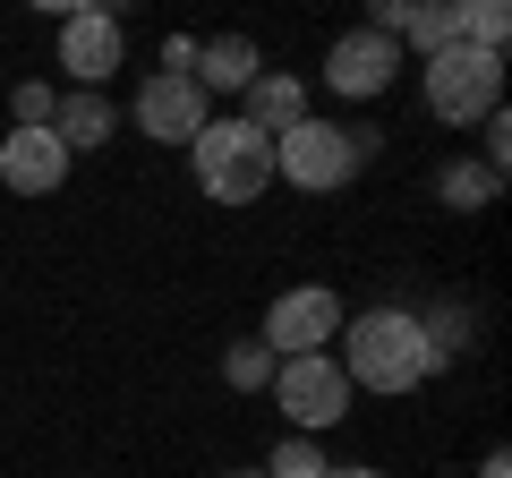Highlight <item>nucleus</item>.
Wrapping results in <instances>:
<instances>
[{
  "label": "nucleus",
  "mask_w": 512,
  "mask_h": 478,
  "mask_svg": "<svg viewBox=\"0 0 512 478\" xmlns=\"http://www.w3.org/2000/svg\"><path fill=\"white\" fill-rule=\"evenodd\" d=\"M188 163H197V188L214 205H256L274 188V146H265L248 120H205V137L188 146Z\"/></svg>",
  "instance_id": "f03ea898"
},
{
  "label": "nucleus",
  "mask_w": 512,
  "mask_h": 478,
  "mask_svg": "<svg viewBox=\"0 0 512 478\" xmlns=\"http://www.w3.org/2000/svg\"><path fill=\"white\" fill-rule=\"evenodd\" d=\"M325 342H342V299H333L325 282L282 291L274 308H265V350H274V359H316Z\"/></svg>",
  "instance_id": "423d86ee"
},
{
  "label": "nucleus",
  "mask_w": 512,
  "mask_h": 478,
  "mask_svg": "<svg viewBox=\"0 0 512 478\" xmlns=\"http://www.w3.org/2000/svg\"><path fill=\"white\" fill-rule=\"evenodd\" d=\"M69 180V146L52 129H9L0 137V188H18V197H52Z\"/></svg>",
  "instance_id": "9d476101"
},
{
  "label": "nucleus",
  "mask_w": 512,
  "mask_h": 478,
  "mask_svg": "<svg viewBox=\"0 0 512 478\" xmlns=\"http://www.w3.org/2000/svg\"><path fill=\"white\" fill-rule=\"evenodd\" d=\"M478 478H512V461H504V453H487V461H478Z\"/></svg>",
  "instance_id": "6ab92c4d"
},
{
  "label": "nucleus",
  "mask_w": 512,
  "mask_h": 478,
  "mask_svg": "<svg viewBox=\"0 0 512 478\" xmlns=\"http://www.w3.org/2000/svg\"><path fill=\"white\" fill-rule=\"evenodd\" d=\"M274 402L291 419V436H316V427H342L350 419V376L333 368V350L316 359H282L274 368Z\"/></svg>",
  "instance_id": "39448f33"
},
{
  "label": "nucleus",
  "mask_w": 512,
  "mask_h": 478,
  "mask_svg": "<svg viewBox=\"0 0 512 478\" xmlns=\"http://www.w3.org/2000/svg\"><path fill=\"white\" fill-rule=\"evenodd\" d=\"M367 137L376 129H333V120H299L291 137H274V180L308 188V197H333V188H350V171L367 163Z\"/></svg>",
  "instance_id": "7ed1b4c3"
},
{
  "label": "nucleus",
  "mask_w": 512,
  "mask_h": 478,
  "mask_svg": "<svg viewBox=\"0 0 512 478\" xmlns=\"http://www.w3.org/2000/svg\"><path fill=\"white\" fill-rule=\"evenodd\" d=\"M444 205H461V214H478V205H487L495 197V171H470V163H453V171H444Z\"/></svg>",
  "instance_id": "f3484780"
},
{
  "label": "nucleus",
  "mask_w": 512,
  "mask_h": 478,
  "mask_svg": "<svg viewBox=\"0 0 512 478\" xmlns=\"http://www.w3.org/2000/svg\"><path fill=\"white\" fill-rule=\"evenodd\" d=\"M333 461L316 453V436H282L274 453H265V478H325Z\"/></svg>",
  "instance_id": "dca6fc26"
},
{
  "label": "nucleus",
  "mask_w": 512,
  "mask_h": 478,
  "mask_svg": "<svg viewBox=\"0 0 512 478\" xmlns=\"http://www.w3.org/2000/svg\"><path fill=\"white\" fill-rule=\"evenodd\" d=\"M52 137L69 146V163H77V154H94V146L111 137V103H103V94H60V111H52Z\"/></svg>",
  "instance_id": "ddd939ff"
},
{
  "label": "nucleus",
  "mask_w": 512,
  "mask_h": 478,
  "mask_svg": "<svg viewBox=\"0 0 512 478\" xmlns=\"http://www.w3.org/2000/svg\"><path fill=\"white\" fill-rule=\"evenodd\" d=\"M274 368H282V359L265 342H231V350H222V385H231V393H265Z\"/></svg>",
  "instance_id": "2eb2a0df"
},
{
  "label": "nucleus",
  "mask_w": 512,
  "mask_h": 478,
  "mask_svg": "<svg viewBox=\"0 0 512 478\" xmlns=\"http://www.w3.org/2000/svg\"><path fill=\"white\" fill-rule=\"evenodd\" d=\"M128 111H137V137H154V146H197L205 120H214V111H205V86L197 77H171V69H154Z\"/></svg>",
  "instance_id": "0eeeda50"
},
{
  "label": "nucleus",
  "mask_w": 512,
  "mask_h": 478,
  "mask_svg": "<svg viewBox=\"0 0 512 478\" xmlns=\"http://www.w3.org/2000/svg\"><path fill=\"white\" fill-rule=\"evenodd\" d=\"M393 43H419L427 60H436V52H453V43H461V0H436V9H410Z\"/></svg>",
  "instance_id": "4468645a"
},
{
  "label": "nucleus",
  "mask_w": 512,
  "mask_h": 478,
  "mask_svg": "<svg viewBox=\"0 0 512 478\" xmlns=\"http://www.w3.org/2000/svg\"><path fill=\"white\" fill-rule=\"evenodd\" d=\"M256 77H265V52H256L248 35H214V43H197V86H205V103H214V94H248Z\"/></svg>",
  "instance_id": "f8f14e48"
},
{
  "label": "nucleus",
  "mask_w": 512,
  "mask_h": 478,
  "mask_svg": "<svg viewBox=\"0 0 512 478\" xmlns=\"http://www.w3.org/2000/svg\"><path fill=\"white\" fill-rule=\"evenodd\" d=\"M333 368L367 393H419L427 376L444 368L436 342H427V316L410 308H367V316H342V359Z\"/></svg>",
  "instance_id": "f257e3e1"
},
{
  "label": "nucleus",
  "mask_w": 512,
  "mask_h": 478,
  "mask_svg": "<svg viewBox=\"0 0 512 478\" xmlns=\"http://www.w3.org/2000/svg\"><path fill=\"white\" fill-rule=\"evenodd\" d=\"M325 478H376V470H325Z\"/></svg>",
  "instance_id": "aec40b11"
},
{
  "label": "nucleus",
  "mask_w": 512,
  "mask_h": 478,
  "mask_svg": "<svg viewBox=\"0 0 512 478\" xmlns=\"http://www.w3.org/2000/svg\"><path fill=\"white\" fill-rule=\"evenodd\" d=\"M9 103H18V129H52V111H60V94L43 86V77H26V86L9 94Z\"/></svg>",
  "instance_id": "a211bd4d"
},
{
  "label": "nucleus",
  "mask_w": 512,
  "mask_h": 478,
  "mask_svg": "<svg viewBox=\"0 0 512 478\" xmlns=\"http://www.w3.org/2000/svg\"><path fill=\"white\" fill-rule=\"evenodd\" d=\"M120 60H128V26L111 18V9H86V0H77L69 18H60V69L77 77V94H94Z\"/></svg>",
  "instance_id": "6e6552de"
},
{
  "label": "nucleus",
  "mask_w": 512,
  "mask_h": 478,
  "mask_svg": "<svg viewBox=\"0 0 512 478\" xmlns=\"http://www.w3.org/2000/svg\"><path fill=\"white\" fill-rule=\"evenodd\" d=\"M239 120H248V129L274 146V137H291L299 120H308V86H299L291 69H265V77L248 86V111H239Z\"/></svg>",
  "instance_id": "9b49d317"
},
{
  "label": "nucleus",
  "mask_w": 512,
  "mask_h": 478,
  "mask_svg": "<svg viewBox=\"0 0 512 478\" xmlns=\"http://www.w3.org/2000/svg\"><path fill=\"white\" fill-rule=\"evenodd\" d=\"M427 111H436L444 129H478V120H495V111H504V60L470 52V43L436 52V60H427Z\"/></svg>",
  "instance_id": "20e7f679"
},
{
  "label": "nucleus",
  "mask_w": 512,
  "mask_h": 478,
  "mask_svg": "<svg viewBox=\"0 0 512 478\" xmlns=\"http://www.w3.org/2000/svg\"><path fill=\"white\" fill-rule=\"evenodd\" d=\"M393 69H402V43L367 35V26H359V35H342V43L325 52V86L350 94V103H376V94L393 86Z\"/></svg>",
  "instance_id": "1a4fd4ad"
},
{
  "label": "nucleus",
  "mask_w": 512,
  "mask_h": 478,
  "mask_svg": "<svg viewBox=\"0 0 512 478\" xmlns=\"http://www.w3.org/2000/svg\"><path fill=\"white\" fill-rule=\"evenodd\" d=\"M239 478H265V470H239Z\"/></svg>",
  "instance_id": "412c9836"
}]
</instances>
